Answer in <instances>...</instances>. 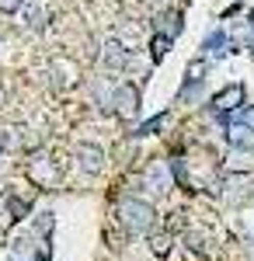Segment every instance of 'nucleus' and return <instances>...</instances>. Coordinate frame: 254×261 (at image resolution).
Segmentation results:
<instances>
[{
  "instance_id": "1",
  "label": "nucleus",
  "mask_w": 254,
  "mask_h": 261,
  "mask_svg": "<svg viewBox=\"0 0 254 261\" xmlns=\"http://www.w3.org/2000/svg\"><path fill=\"white\" fill-rule=\"evenodd\" d=\"M118 220L129 233H150L157 226V213L150 202H139V199H122L118 202Z\"/></svg>"
},
{
  "instance_id": "2",
  "label": "nucleus",
  "mask_w": 254,
  "mask_h": 261,
  "mask_svg": "<svg viewBox=\"0 0 254 261\" xmlns=\"http://www.w3.org/2000/svg\"><path fill=\"white\" fill-rule=\"evenodd\" d=\"M108 108L122 122H133L139 115V87L136 84H118L112 91V98H108Z\"/></svg>"
},
{
  "instance_id": "3",
  "label": "nucleus",
  "mask_w": 254,
  "mask_h": 261,
  "mask_svg": "<svg viewBox=\"0 0 254 261\" xmlns=\"http://www.w3.org/2000/svg\"><path fill=\"white\" fill-rule=\"evenodd\" d=\"M226 143L237 150H254V112H244V122H234L226 129Z\"/></svg>"
},
{
  "instance_id": "4",
  "label": "nucleus",
  "mask_w": 254,
  "mask_h": 261,
  "mask_svg": "<svg viewBox=\"0 0 254 261\" xmlns=\"http://www.w3.org/2000/svg\"><path fill=\"white\" fill-rule=\"evenodd\" d=\"M77 161H80V167H84L87 174H101V171H105V150L94 146V143H84V146L77 150Z\"/></svg>"
},
{
  "instance_id": "5",
  "label": "nucleus",
  "mask_w": 254,
  "mask_h": 261,
  "mask_svg": "<svg viewBox=\"0 0 254 261\" xmlns=\"http://www.w3.org/2000/svg\"><path fill=\"white\" fill-rule=\"evenodd\" d=\"M143 181H146L150 192H167V188H171V167H167L164 161H154L150 167H146Z\"/></svg>"
},
{
  "instance_id": "6",
  "label": "nucleus",
  "mask_w": 254,
  "mask_h": 261,
  "mask_svg": "<svg viewBox=\"0 0 254 261\" xmlns=\"http://www.w3.org/2000/svg\"><path fill=\"white\" fill-rule=\"evenodd\" d=\"M244 105V87L240 84H230L226 91H219L213 98V108L219 112V115H226V112H234V108H240Z\"/></svg>"
},
{
  "instance_id": "7",
  "label": "nucleus",
  "mask_w": 254,
  "mask_h": 261,
  "mask_svg": "<svg viewBox=\"0 0 254 261\" xmlns=\"http://www.w3.org/2000/svg\"><path fill=\"white\" fill-rule=\"evenodd\" d=\"M223 185L230 188V192H226V202H244V199H247V188H254L247 174H230Z\"/></svg>"
},
{
  "instance_id": "8",
  "label": "nucleus",
  "mask_w": 254,
  "mask_h": 261,
  "mask_svg": "<svg viewBox=\"0 0 254 261\" xmlns=\"http://www.w3.org/2000/svg\"><path fill=\"white\" fill-rule=\"evenodd\" d=\"M28 174H32V181H35V185H53V181H56V171H53V164L45 161V157H35Z\"/></svg>"
},
{
  "instance_id": "9",
  "label": "nucleus",
  "mask_w": 254,
  "mask_h": 261,
  "mask_svg": "<svg viewBox=\"0 0 254 261\" xmlns=\"http://www.w3.org/2000/svg\"><path fill=\"white\" fill-rule=\"evenodd\" d=\"M150 247H154L157 258H167V254H171V247H174V244H171V233H160V237H154V244H150Z\"/></svg>"
},
{
  "instance_id": "10",
  "label": "nucleus",
  "mask_w": 254,
  "mask_h": 261,
  "mask_svg": "<svg viewBox=\"0 0 254 261\" xmlns=\"http://www.w3.org/2000/svg\"><path fill=\"white\" fill-rule=\"evenodd\" d=\"M167 45H171V35H154V45H150V49H154V63L164 60V49H167Z\"/></svg>"
},
{
  "instance_id": "11",
  "label": "nucleus",
  "mask_w": 254,
  "mask_h": 261,
  "mask_svg": "<svg viewBox=\"0 0 254 261\" xmlns=\"http://www.w3.org/2000/svg\"><path fill=\"white\" fill-rule=\"evenodd\" d=\"M7 209H11V220H21V216L28 213V202H21V199H7Z\"/></svg>"
},
{
  "instance_id": "12",
  "label": "nucleus",
  "mask_w": 254,
  "mask_h": 261,
  "mask_svg": "<svg viewBox=\"0 0 254 261\" xmlns=\"http://www.w3.org/2000/svg\"><path fill=\"white\" fill-rule=\"evenodd\" d=\"M24 0H0V14H14Z\"/></svg>"
}]
</instances>
